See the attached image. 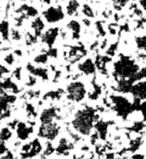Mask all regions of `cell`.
Instances as JSON below:
<instances>
[{
  "mask_svg": "<svg viewBox=\"0 0 146 159\" xmlns=\"http://www.w3.org/2000/svg\"><path fill=\"white\" fill-rule=\"evenodd\" d=\"M31 27L34 31V34L38 37L42 34V31L45 29V25H44V22L42 20V19H41L40 17H37L31 23Z\"/></svg>",
  "mask_w": 146,
  "mask_h": 159,
  "instance_id": "cell-16",
  "label": "cell"
},
{
  "mask_svg": "<svg viewBox=\"0 0 146 159\" xmlns=\"http://www.w3.org/2000/svg\"><path fill=\"white\" fill-rule=\"evenodd\" d=\"M8 72H9L8 68H5V66L2 65V66H1V75H2V77H3V74H5V73H8Z\"/></svg>",
  "mask_w": 146,
  "mask_h": 159,
  "instance_id": "cell-37",
  "label": "cell"
},
{
  "mask_svg": "<svg viewBox=\"0 0 146 159\" xmlns=\"http://www.w3.org/2000/svg\"><path fill=\"white\" fill-rule=\"evenodd\" d=\"M14 53H15V54H17V55H18V56H19V57H20V56H22V55H23L22 51H19V50H16V51H15V52H14Z\"/></svg>",
  "mask_w": 146,
  "mask_h": 159,
  "instance_id": "cell-43",
  "label": "cell"
},
{
  "mask_svg": "<svg viewBox=\"0 0 146 159\" xmlns=\"http://www.w3.org/2000/svg\"><path fill=\"white\" fill-rule=\"evenodd\" d=\"M114 71L121 79H134L139 71V66L130 57H121L114 64Z\"/></svg>",
  "mask_w": 146,
  "mask_h": 159,
  "instance_id": "cell-2",
  "label": "cell"
},
{
  "mask_svg": "<svg viewBox=\"0 0 146 159\" xmlns=\"http://www.w3.org/2000/svg\"><path fill=\"white\" fill-rule=\"evenodd\" d=\"M36 82H37V79H36V76L35 75H32V76H29V80H27V83H26V85L27 86H34L36 84Z\"/></svg>",
  "mask_w": 146,
  "mask_h": 159,
  "instance_id": "cell-31",
  "label": "cell"
},
{
  "mask_svg": "<svg viewBox=\"0 0 146 159\" xmlns=\"http://www.w3.org/2000/svg\"><path fill=\"white\" fill-rule=\"evenodd\" d=\"M11 36L14 40H16V41H19L20 38H22V34L20 33L19 30H13L12 32H11Z\"/></svg>",
  "mask_w": 146,
  "mask_h": 159,
  "instance_id": "cell-29",
  "label": "cell"
},
{
  "mask_svg": "<svg viewBox=\"0 0 146 159\" xmlns=\"http://www.w3.org/2000/svg\"><path fill=\"white\" fill-rule=\"evenodd\" d=\"M33 132V127L25 124L24 122H19L17 125V136L19 140L25 141L29 138Z\"/></svg>",
  "mask_w": 146,
  "mask_h": 159,
  "instance_id": "cell-8",
  "label": "cell"
},
{
  "mask_svg": "<svg viewBox=\"0 0 146 159\" xmlns=\"http://www.w3.org/2000/svg\"><path fill=\"white\" fill-rule=\"evenodd\" d=\"M72 148H73V144L67 139H65V138H62L60 141V144H59V148H57V151H58V153L66 155L68 154L69 150L72 149Z\"/></svg>",
  "mask_w": 146,
  "mask_h": 159,
  "instance_id": "cell-15",
  "label": "cell"
},
{
  "mask_svg": "<svg viewBox=\"0 0 146 159\" xmlns=\"http://www.w3.org/2000/svg\"><path fill=\"white\" fill-rule=\"evenodd\" d=\"M27 70L29 71V73H31L32 75H35L37 77L42 78L43 80H48L49 75H48V70L46 68H42V67H35L34 66H32L31 64H27L26 66Z\"/></svg>",
  "mask_w": 146,
  "mask_h": 159,
  "instance_id": "cell-12",
  "label": "cell"
},
{
  "mask_svg": "<svg viewBox=\"0 0 146 159\" xmlns=\"http://www.w3.org/2000/svg\"><path fill=\"white\" fill-rule=\"evenodd\" d=\"M13 75H14V77H15L16 79H18V80H20V78H22V67L16 68V70H14V72H13Z\"/></svg>",
  "mask_w": 146,
  "mask_h": 159,
  "instance_id": "cell-32",
  "label": "cell"
},
{
  "mask_svg": "<svg viewBox=\"0 0 146 159\" xmlns=\"http://www.w3.org/2000/svg\"><path fill=\"white\" fill-rule=\"evenodd\" d=\"M60 127L54 122L50 124H42L39 129V137L48 141H53L59 135Z\"/></svg>",
  "mask_w": 146,
  "mask_h": 159,
  "instance_id": "cell-5",
  "label": "cell"
},
{
  "mask_svg": "<svg viewBox=\"0 0 146 159\" xmlns=\"http://www.w3.org/2000/svg\"><path fill=\"white\" fill-rule=\"evenodd\" d=\"M95 119V110L92 107H86L76 112L74 119L72 120V126L78 133L89 135Z\"/></svg>",
  "mask_w": 146,
  "mask_h": 159,
  "instance_id": "cell-1",
  "label": "cell"
},
{
  "mask_svg": "<svg viewBox=\"0 0 146 159\" xmlns=\"http://www.w3.org/2000/svg\"><path fill=\"white\" fill-rule=\"evenodd\" d=\"M58 113L55 108H47L44 109L42 114L40 116V120L42 124H50L54 121V119L57 117Z\"/></svg>",
  "mask_w": 146,
  "mask_h": 159,
  "instance_id": "cell-11",
  "label": "cell"
},
{
  "mask_svg": "<svg viewBox=\"0 0 146 159\" xmlns=\"http://www.w3.org/2000/svg\"><path fill=\"white\" fill-rule=\"evenodd\" d=\"M1 87L3 90H8V91H11L13 94H18L20 92V89L18 88V86L12 81L11 78H2V82H1Z\"/></svg>",
  "mask_w": 146,
  "mask_h": 159,
  "instance_id": "cell-17",
  "label": "cell"
},
{
  "mask_svg": "<svg viewBox=\"0 0 146 159\" xmlns=\"http://www.w3.org/2000/svg\"><path fill=\"white\" fill-rule=\"evenodd\" d=\"M96 30H99V32L100 33V35H105V32H104V30H103V26H102V25H101V23H100V22H97L96 23Z\"/></svg>",
  "mask_w": 146,
  "mask_h": 159,
  "instance_id": "cell-34",
  "label": "cell"
},
{
  "mask_svg": "<svg viewBox=\"0 0 146 159\" xmlns=\"http://www.w3.org/2000/svg\"><path fill=\"white\" fill-rule=\"evenodd\" d=\"M141 111H142L143 115H146V102L141 106Z\"/></svg>",
  "mask_w": 146,
  "mask_h": 159,
  "instance_id": "cell-38",
  "label": "cell"
},
{
  "mask_svg": "<svg viewBox=\"0 0 146 159\" xmlns=\"http://www.w3.org/2000/svg\"><path fill=\"white\" fill-rule=\"evenodd\" d=\"M108 30H109L110 34H112V35H114V34H116V32H117V29L115 27V25H109Z\"/></svg>",
  "mask_w": 146,
  "mask_h": 159,
  "instance_id": "cell-35",
  "label": "cell"
},
{
  "mask_svg": "<svg viewBox=\"0 0 146 159\" xmlns=\"http://www.w3.org/2000/svg\"><path fill=\"white\" fill-rule=\"evenodd\" d=\"M5 61H6V64H8V65H13L14 64V61H15V58H14V55L13 54H8L7 56L4 58Z\"/></svg>",
  "mask_w": 146,
  "mask_h": 159,
  "instance_id": "cell-30",
  "label": "cell"
},
{
  "mask_svg": "<svg viewBox=\"0 0 146 159\" xmlns=\"http://www.w3.org/2000/svg\"><path fill=\"white\" fill-rule=\"evenodd\" d=\"M67 99L74 102H80L84 100L87 94V89L81 81H73L66 88Z\"/></svg>",
  "mask_w": 146,
  "mask_h": 159,
  "instance_id": "cell-3",
  "label": "cell"
},
{
  "mask_svg": "<svg viewBox=\"0 0 146 159\" xmlns=\"http://www.w3.org/2000/svg\"><path fill=\"white\" fill-rule=\"evenodd\" d=\"M12 132L8 127H3L1 129V142H6L11 139Z\"/></svg>",
  "mask_w": 146,
  "mask_h": 159,
  "instance_id": "cell-21",
  "label": "cell"
},
{
  "mask_svg": "<svg viewBox=\"0 0 146 159\" xmlns=\"http://www.w3.org/2000/svg\"><path fill=\"white\" fill-rule=\"evenodd\" d=\"M105 156H106V158H114L115 154L114 153H106Z\"/></svg>",
  "mask_w": 146,
  "mask_h": 159,
  "instance_id": "cell-41",
  "label": "cell"
},
{
  "mask_svg": "<svg viewBox=\"0 0 146 159\" xmlns=\"http://www.w3.org/2000/svg\"><path fill=\"white\" fill-rule=\"evenodd\" d=\"M25 110L27 112V115H29V117H35L37 114L35 111V108H34V107L31 105V103H27L26 107H25Z\"/></svg>",
  "mask_w": 146,
  "mask_h": 159,
  "instance_id": "cell-26",
  "label": "cell"
},
{
  "mask_svg": "<svg viewBox=\"0 0 146 159\" xmlns=\"http://www.w3.org/2000/svg\"><path fill=\"white\" fill-rule=\"evenodd\" d=\"M83 23L86 24V25H87V26H89L90 25H91V22H90V20H89L88 19H84V20H83Z\"/></svg>",
  "mask_w": 146,
  "mask_h": 159,
  "instance_id": "cell-40",
  "label": "cell"
},
{
  "mask_svg": "<svg viewBox=\"0 0 146 159\" xmlns=\"http://www.w3.org/2000/svg\"><path fill=\"white\" fill-rule=\"evenodd\" d=\"M136 43H137V47L139 48V49L146 52V35L138 37L136 39Z\"/></svg>",
  "mask_w": 146,
  "mask_h": 159,
  "instance_id": "cell-25",
  "label": "cell"
},
{
  "mask_svg": "<svg viewBox=\"0 0 146 159\" xmlns=\"http://www.w3.org/2000/svg\"><path fill=\"white\" fill-rule=\"evenodd\" d=\"M131 92L134 95L135 98L139 99V100H145L146 99V79L131 85Z\"/></svg>",
  "mask_w": 146,
  "mask_h": 159,
  "instance_id": "cell-7",
  "label": "cell"
},
{
  "mask_svg": "<svg viewBox=\"0 0 146 159\" xmlns=\"http://www.w3.org/2000/svg\"><path fill=\"white\" fill-rule=\"evenodd\" d=\"M78 68H79V70L82 71L85 75H92L95 72L96 66L91 59H87L83 61V63L79 64Z\"/></svg>",
  "mask_w": 146,
  "mask_h": 159,
  "instance_id": "cell-10",
  "label": "cell"
},
{
  "mask_svg": "<svg viewBox=\"0 0 146 159\" xmlns=\"http://www.w3.org/2000/svg\"><path fill=\"white\" fill-rule=\"evenodd\" d=\"M43 17L49 24H55L64 20V12L61 7H50L43 12Z\"/></svg>",
  "mask_w": 146,
  "mask_h": 159,
  "instance_id": "cell-6",
  "label": "cell"
},
{
  "mask_svg": "<svg viewBox=\"0 0 146 159\" xmlns=\"http://www.w3.org/2000/svg\"><path fill=\"white\" fill-rule=\"evenodd\" d=\"M131 158H144V155L142 154H134Z\"/></svg>",
  "mask_w": 146,
  "mask_h": 159,
  "instance_id": "cell-39",
  "label": "cell"
},
{
  "mask_svg": "<svg viewBox=\"0 0 146 159\" xmlns=\"http://www.w3.org/2000/svg\"><path fill=\"white\" fill-rule=\"evenodd\" d=\"M37 42V36L35 35V34H32V33H29L27 32L25 34V43L26 45H32L34 43Z\"/></svg>",
  "mask_w": 146,
  "mask_h": 159,
  "instance_id": "cell-22",
  "label": "cell"
},
{
  "mask_svg": "<svg viewBox=\"0 0 146 159\" xmlns=\"http://www.w3.org/2000/svg\"><path fill=\"white\" fill-rule=\"evenodd\" d=\"M41 150H42V144H41V143L36 139V140H34L33 142H31V148L29 150V152L26 153V154L22 155V157L23 158H31V157H34V156L38 155L41 152Z\"/></svg>",
  "mask_w": 146,
  "mask_h": 159,
  "instance_id": "cell-14",
  "label": "cell"
},
{
  "mask_svg": "<svg viewBox=\"0 0 146 159\" xmlns=\"http://www.w3.org/2000/svg\"><path fill=\"white\" fill-rule=\"evenodd\" d=\"M5 142H1V150H0V153H1V156L5 153V152H7V148H5V143H4Z\"/></svg>",
  "mask_w": 146,
  "mask_h": 159,
  "instance_id": "cell-36",
  "label": "cell"
},
{
  "mask_svg": "<svg viewBox=\"0 0 146 159\" xmlns=\"http://www.w3.org/2000/svg\"><path fill=\"white\" fill-rule=\"evenodd\" d=\"M59 33H60L59 27H52V29L47 30L42 35V42L48 45L50 48H52L53 44L55 43V39H57L59 35Z\"/></svg>",
  "mask_w": 146,
  "mask_h": 159,
  "instance_id": "cell-9",
  "label": "cell"
},
{
  "mask_svg": "<svg viewBox=\"0 0 146 159\" xmlns=\"http://www.w3.org/2000/svg\"><path fill=\"white\" fill-rule=\"evenodd\" d=\"M9 33H10V29H9L8 22L2 20V23H1V35H2V39L4 41H7L9 39Z\"/></svg>",
  "mask_w": 146,
  "mask_h": 159,
  "instance_id": "cell-19",
  "label": "cell"
},
{
  "mask_svg": "<svg viewBox=\"0 0 146 159\" xmlns=\"http://www.w3.org/2000/svg\"><path fill=\"white\" fill-rule=\"evenodd\" d=\"M40 1L42 3H44V4H50L52 0H40Z\"/></svg>",
  "mask_w": 146,
  "mask_h": 159,
  "instance_id": "cell-42",
  "label": "cell"
},
{
  "mask_svg": "<svg viewBox=\"0 0 146 159\" xmlns=\"http://www.w3.org/2000/svg\"><path fill=\"white\" fill-rule=\"evenodd\" d=\"M48 56H49L48 53L38 55V56L34 59V61H35L36 64H39V65H44L48 61Z\"/></svg>",
  "mask_w": 146,
  "mask_h": 159,
  "instance_id": "cell-24",
  "label": "cell"
},
{
  "mask_svg": "<svg viewBox=\"0 0 146 159\" xmlns=\"http://www.w3.org/2000/svg\"><path fill=\"white\" fill-rule=\"evenodd\" d=\"M67 30L71 33V38L78 40L80 38V32H81V25L77 20H72L67 24Z\"/></svg>",
  "mask_w": 146,
  "mask_h": 159,
  "instance_id": "cell-13",
  "label": "cell"
},
{
  "mask_svg": "<svg viewBox=\"0 0 146 159\" xmlns=\"http://www.w3.org/2000/svg\"><path fill=\"white\" fill-rule=\"evenodd\" d=\"M48 55L51 57L57 58L58 57V49H55V48H50V50L48 52Z\"/></svg>",
  "mask_w": 146,
  "mask_h": 159,
  "instance_id": "cell-33",
  "label": "cell"
},
{
  "mask_svg": "<svg viewBox=\"0 0 146 159\" xmlns=\"http://www.w3.org/2000/svg\"><path fill=\"white\" fill-rule=\"evenodd\" d=\"M80 4L77 0H70L66 5V14L69 16H74L79 10Z\"/></svg>",
  "mask_w": 146,
  "mask_h": 159,
  "instance_id": "cell-18",
  "label": "cell"
},
{
  "mask_svg": "<svg viewBox=\"0 0 146 159\" xmlns=\"http://www.w3.org/2000/svg\"><path fill=\"white\" fill-rule=\"evenodd\" d=\"M111 102L114 105L116 112L121 116L129 114L131 108L130 101L123 96H112L111 97Z\"/></svg>",
  "mask_w": 146,
  "mask_h": 159,
  "instance_id": "cell-4",
  "label": "cell"
},
{
  "mask_svg": "<svg viewBox=\"0 0 146 159\" xmlns=\"http://www.w3.org/2000/svg\"><path fill=\"white\" fill-rule=\"evenodd\" d=\"M82 12H83V14H84V16H86L87 18H94L95 17L94 10H93V8L89 4H84V5H83Z\"/></svg>",
  "mask_w": 146,
  "mask_h": 159,
  "instance_id": "cell-20",
  "label": "cell"
},
{
  "mask_svg": "<svg viewBox=\"0 0 146 159\" xmlns=\"http://www.w3.org/2000/svg\"><path fill=\"white\" fill-rule=\"evenodd\" d=\"M57 2H59V1H64V0H55Z\"/></svg>",
  "mask_w": 146,
  "mask_h": 159,
  "instance_id": "cell-44",
  "label": "cell"
},
{
  "mask_svg": "<svg viewBox=\"0 0 146 159\" xmlns=\"http://www.w3.org/2000/svg\"><path fill=\"white\" fill-rule=\"evenodd\" d=\"M54 152V148H53V144L51 143H47V147L46 149L44 150V155L48 156V155H51Z\"/></svg>",
  "mask_w": 146,
  "mask_h": 159,
  "instance_id": "cell-28",
  "label": "cell"
},
{
  "mask_svg": "<svg viewBox=\"0 0 146 159\" xmlns=\"http://www.w3.org/2000/svg\"><path fill=\"white\" fill-rule=\"evenodd\" d=\"M117 48H118V43H114V44H112V45H110V47L106 50L107 56H109V57H113V56H115L116 51H117Z\"/></svg>",
  "mask_w": 146,
  "mask_h": 159,
  "instance_id": "cell-27",
  "label": "cell"
},
{
  "mask_svg": "<svg viewBox=\"0 0 146 159\" xmlns=\"http://www.w3.org/2000/svg\"><path fill=\"white\" fill-rule=\"evenodd\" d=\"M61 97V91L60 90H58V91H54V92H50L46 94V96H44V99H51V100H59Z\"/></svg>",
  "mask_w": 146,
  "mask_h": 159,
  "instance_id": "cell-23",
  "label": "cell"
}]
</instances>
